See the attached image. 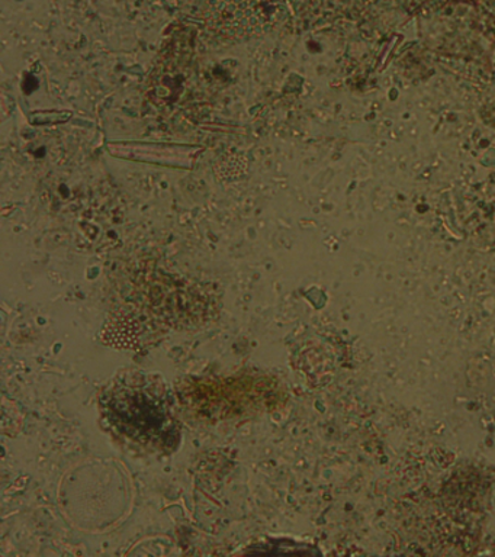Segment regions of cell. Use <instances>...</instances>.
<instances>
[{
    "mask_svg": "<svg viewBox=\"0 0 495 557\" xmlns=\"http://www.w3.org/2000/svg\"><path fill=\"white\" fill-rule=\"evenodd\" d=\"M101 409L112 429L133 442L166 450L180 440L164 385L147 374L128 373L115 379L102 392Z\"/></svg>",
    "mask_w": 495,
    "mask_h": 557,
    "instance_id": "6da1fadb",
    "label": "cell"
}]
</instances>
